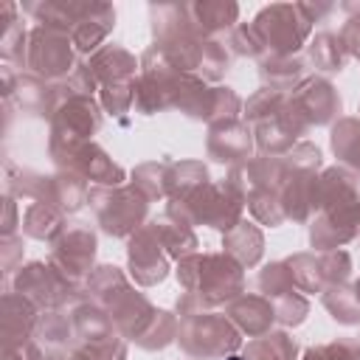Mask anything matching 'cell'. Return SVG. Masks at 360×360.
<instances>
[{
	"label": "cell",
	"mask_w": 360,
	"mask_h": 360,
	"mask_svg": "<svg viewBox=\"0 0 360 360\" xmlns=\"http://www.w3.org/2000/svg\"><path fill=\"white\" fill-rule=\"evenodd\" d=\"M231 360H239V357H231Z\"/></svg>",
	"instance_id": "6da1fadb"
}]
</instances>
